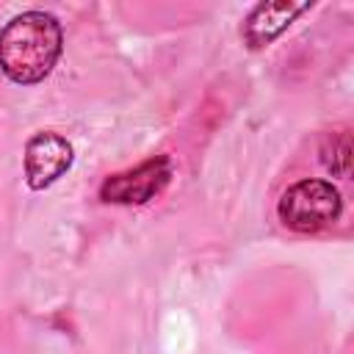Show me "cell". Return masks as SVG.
Wrapping results in <instances>:
<instances>
[{"instance_id": "cell-6", "label": "cell", "mask_w": 354, "mask_h": 354, "mask_svg": "<svg viewBox=\"0 0 354 354\" xmlns=\"http://www.w3.org/2000/svg\"><path fill=\"white\" fill-rule=\"evenodd\" d=\"M321 163L335 177H348L351 174V133L348 130H337V133H326L324 136Z\"/></svg>"}, {"instance_id": "cell-2", "label": "cell", "mask_w": 354, "mask_h": 354, "mask_svg": "<svg viewBox=\"0 0 354 354\" xmlns=\"http://www.w3.org/2000/svg\"><path fill=\"white\" fill-rule=\"evenodd\" d=\"M279 221L296 232H321L343 213V196L329 180L307 177L285 188L277 205Z\"/></svg>"}, {"instance_id": "cell-4", "label": "cell", "mask_w": 354, "mask_h": 354, "mask_svg": "<svg viewBox=\"0 0 354 354\" xmlns=\"http://www.w3.org/2000/svg\"><path fill=\"white\" fill-rule=\"evenodd\" d=\"M75 160L72 144L53 130H41L28 138L25 144V183L33 191H41L53 185L58 177L69 171Z\"/></svg>"}, {"instance_id": "cell-5", "label": "cell", "mask_w": 354, "mask_h": 354, "mask_svg": "<svg viewBox=\"0 0 354 354\" xmlns=\"http://www.w3.org/2000/svg\"><path fill=\"white\" fill-rule=\"evenodd\" d=\"M307 8H310V3H290V0H271V3L254 6L252 14L243 19V28H241L246 47L260 50V47L271 44Z\"/></svg>"}, {"instance_id": "cell-1", "label": "cell", "mask_w": 354, "mask_h": 354, "mask_svg": "<svg viewBox=\"0 0 354 354\" xmlns=\"http://www.w3.org/2000/svg\"><path fill=\"white\" fill-rule=\"evenodd\" d=\"M64 50L61 22L47 11H22L0 30V69L19 86L41 83Z\"/></svg>"}, {"instance_id": "cell-3", "label": "cell", "mask_w": 354, "mask_h": 354, "mask_svg": "<svg viewBox=\"0 0 354 354\" xmlns=\"http://www.w3.org/2000/svg\"><path fill=\"white\" fill-rule=\"evenodd\" d=\"M171 180V160L166 155H155L136 169L111 174L100 185V199L108 205H144L155 199Z\"/></svg>"}]
</instances>
